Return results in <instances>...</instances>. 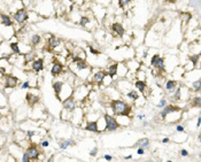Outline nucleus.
Wrapping results in <instances>:
<instances>
[{
  "label": "nucleus",
  "instance_id": "nucleus-48",
  "mask_svg": "<svg viewBox=\"0 0 201 162\" xmlns=\"http://www.w3.org/2000/svg\"><path fill=\"white\" fill-rule=\"evenodd\" d=\"M169 142V138H163L162 139V143H168Z\"/></svg>",
  "mask_w": 201,
  "mask_h": 162
},
{
  "label": "nucleus",
  "instance_id": "nucleus-44",
  "mask_svg": "<svg viewBox=\"0 0 201 162\" xmlns=\"http://www.w3.org/2000/svg\"><path fill=\"white\" fill-rule=\"evenodd\" d=\"M144 153H145V151H144V148L138 147V149H137V154H139V155H143Z\"/></svg>",
  "mask_w": 201,
  "mask_h": 162
},
{
  "label": "nucleus",
  "instance_id": "nucleus-37",
  "mask_svg": "<svg viewBox=\"0 0 201 162\" xmlns=\"http://www.w3.org/2000/svg\"><path fill=\"white\" fill-rule=\"evenodd\" d=\"M166 105H167V100H166V99H161L156 107H158V108H163Z\"/></svg>",
  "mask_w": 201,
  "mask_h": 162
},
{
  "label": "nucleus",
  "instance_id": "nucleus-17",
  "mask_svg": "<svg viewBox=\"0 0 201 162\" xmlns=\"http://www.w3.org/2000/svg\"><path fill=\"white\" fill-rule=\"evenodd\" d=\"M63 84H64V82H62V81L53 82V85L52 86H53V90H54V93H55V95H57V98L59 97L60 92H61V90H62Z\"/></svg>",
  "mask_w": 201,
  "mask_h": 162
},
{
  "label": "nucleus",
  "instance_id": "nucleus-28",
  "mask_svg": "<svg viewBox=\"0 0 201 162\" xmlns=\"http://www.w3.org/2000/svg\"><path fill=\"white\" fill-rule=\"evenodd\" d=\"M126 95H128V98H129V99H132L133 101L138 100V98H139L138 92H136V91H130Z\"/></svg>",
  "mask_w": 201,
  "mask_h": 162
},
{
  "label": "nucleus",
  "instance_id": "nucleus-20",
  "mask_svg": "<svg viewBox=\"0 0 201 162\" xmlns=\"http://www.w3.org/2000/svg\"><path fill=\"white\" fill-rule=\"evenodd\" d=\"M9 48L12 50L13 54H15V55H21L22 54L19 43H9Z\"/></svg>",
  "mask_w": 201,
  "mask_h": 162
},
{
  "label": "nucleus",
  "instance_id": "nucleus-38",
  "mask_svg": "<svg viewBox=\"0 0 201 162\" xmlns=\"http://www.w3.org/2000/svg\"><path fill=\"white\" fill-rule=\"evenodd\" d=\"M21 161L22 162H29L30 161V157L28 156V154H27V153H24L23 155H22V157H21Z\"/></svg>",
  "mask_w": 201,
  "mask_h": 162
},
{
  "label": "nucleus",
  "instance_id": "nucleus-51",
  "mask_svg": "<svg viewBox=\"0 0 201 162\" xmlns=\"http://www.w3.org/2000/svg\"><path fill=\"white\" fill-rule=\"evenodd\" d=\"M15 1H22V0H15Z\"/></svg>",
  "mask_w": 201,
  "mask_h": 162
},
{
  "label": "nucleus",
  "instance_id": "nucleus-41",
  "mask_svg": "<svg viewBox=\"0 0 201 162\" xmlns=\"http://www.w3.org/2000/svg\"><path fill=\"white\" fill-rule=\"evenodd\" d=\"M90 51H91L92 54H94V55H99V51H97V50H94V48L92 47V46H90Z\"/></svg>",
  "mask_w": 201,
  "mask_h": 162
},
{
  "label": "nucleus",
  "instance_id": "nucleus-31",
  "mask_svg": "<svg viewBox=\"0 0 201 162\" xmlns=\"http://www.w3.org/2000/svg\"><path fill=\"white\" fill-rule=\"evenodd\" d=\"M192 89L196 91V92H199V91H200V79H196V82L192 83Z\"/></svg>",
  "mask_w": 201,
  "mask_h": 162
},
{
  "label": "nucleus",
  "instance_id": "nucleus-12",
  "mask_svg": "<svg viewBox=\"0 0 201 162\" xmlns=\"http://www.w3.org/2000/svg\"><path fill=\"white\" fill-rule=\"evenodd\" d=\"M62 70H63L62 63H60V62H54L52 64V68H51V75L54 77H57V76H59V75H61Z\"/></svg>",
  "mask_w": 201,
  "mask_h": 162
},
{
  "label": "nucleus",
  "instance_id": "nucleus-35",
  "mask_svg": "<svg viewBox=\"0 0 201 162\" xmlns=\"http://www.w3.org/2000/svg\"><path fill=\"white\" fill-rule=\"evenodd\" d=\"M181 17H182V20H185V21H190V19H191L192 16L190 13H182L181 14Z\"/></svg>",
  "mask_w": 201,
  "mask_h": 162
},
{
  "label": "nucleus",
  "instance_id": "nucleus-14",
  "mask_svg": "<svg viewBox=\"0 0 201 162\" xmlns=\"http://www.w3.org/2000/svg\"><path fill=\"white\" fill-rule=\"evenodd\" d=\"M25 100H27L29 106H35L36 104H38L39 102V97L34 94L32 92H29V93H27V95H25Z\"/></svg>",
  "mask_w": 201,
  "mask_h": 162
},
{
  "label": "nucleus",
  "instance_id": "nucleus-5",
  "mask_svg": "<svg viewBox=\"0 0 201 162\" xmlns=\"http://www.w3.org/2000/svg\"><path fill=\"white\" fill-rule=\"evenodd\" d=\"M19 84V78L13 75H5L4 79V86L5 89H14Z\"/></svg>",
  "mask_w": 201,
  "mask_h": 162
},
{
  "label": "nucleus",
  "instance_id": "nucleus-27",
  "mask_svg": "<svg viewBox=\"0 0 201 162\" xmlns=\"http://www.w3.org/2000/svg\"><path fill=\"white\" fill-rule=\"evenodd\" d=\"M7 106V97L2 93V91H0V107H5Z\"/></svg>",
  "mask_w": 201,
  "mask_h": 162
},
{
  "label": "nucleus",
  "instance_id": "nucleus-10",
  "mask_svg": "<svg viewBox=\"0 0 201 162\" xmlns=\"http://www.w3.org/2000/svg\"><path fill=\"white\" fill-rule=\"evenodd\" d=\"M0 22L5 28H12V25H13V19L8 14H5V13L0 14Z\"/></svg>",
  "mask_w": 201,
  "mask_h": 162
},
{
  "label": "nucleus",
  "instance_id": "nucleus-39",
  "mask_svg": "<svg viewBox=\"0 0 201 162\" xmlns=\"http://www.w3.org/2000/svg\"><path fill=\"white\" fill-rule=\"evenodd\" d=\"M40 145H42V147L46 148V147L49 146V142H48V140H43V142L40 143Z\"/></svg>",
  "mask_w": 201,
  "mask_h": 162
},
{
  "label": "nucleus",
  "instance_id": "nucleus-32",
  "mask_svg": "<svg viewBox=\"0 0 201 162\" xmlns=\"http://www.w3.org/2000/svg\"><path fill=\"white\" fill-rule=\"evenodd\" d=\"M90 21H91V20L89 19L87 16H82L81 20H79V24L84 27V25H86V24H89V23H90Z\"/></svg>",
  "mask_w": 201,
  "mask_h": 162
},
{
  "label": "nucleus",
  "instance_id": "nucleus-23",
  "mask_svg": "<svg viewBox=\"0 0 201 162\" xmlns=\"http://www.w3.org/2000/svg\"><path fill=\"white\" fill-rule=\"evenodd\" d=\"M23 59H24V62H25V63H28V62H32L35 60V53L34 52L23 53Z\"/></svg>",
  "mask_w": 201,
  "mask_h": 162
},
{
  "label": "nucleus",
  "instance_id": "nucleus-3",
  "mask_svg": "<svg viewBox=\"0 0 201 162\" xmlns=\"http://www.w3.org/2000/svg\"><path fill=\"white\" fill-rule=\"evenodd\" d=\"M105 129L108 131H115L120 128V124L116 121V119H114L113 116H110L109 114L105 115Z\"/></svg>",
  "mask_w": 201,
  "mask_h": 162
},
{
  "label": "nucleus",
  "instance_id": "nucleus-47",
  "mask_svg": "<svg viewBox=\"0 0 201 162\" xmlns=\"http://www.w3.org/2000/svg\"><path fill=\"white\" fill-rule=\"evenodd\" d=\"M200 117H199V119H198V122H196V127H198V128H199V127H200Z\"/></svg>",
  "mask_w": 201,
  "mask_h": 162
},
{
  "label": "nucleus",
  "instance_id": "nucleus-49",
  "mask_svg": "<svg viewBox=\"0 0 201 162\" xmlns=\"http://www.w3.org/2000/svg\"><path fill=\"white\" fill-rule=\"evenodd\" d=\"M131 157H132V155H128V156H125L124 159H125V160H130Z\"/></svg>",
  "mask_w": 201,
  "mask_h": 162
},
{
  "label": "nucleus",
  "instance_id": "nucleus-1",
  "mask_svg": "<svg viewBox=\"0 0 201 162\" xmlns=\"http://www.w3.org/2000/svg\"><path fill=\"white\" fill-rule=\"evenodd\" d=\"M110 107L113 109V113L117 116H129L131 114V106H129L125 101L117 99V100H113L110 102Z\"/></svg>",
  "mask_w": 201,
  "mask_h": 162
},
{
  "label": "nucleus",
  "instance_id": "nucleus-24",
  "mask_svg": "<svg viewBox=\"0 0 201 162\" xmlns=\"http://www.w3.org/2000/svg\"><path fill=\"white\" fill-rule=\"evenodd\" d=\"M138 147H141V148H147L149 146V140L147 138H143V139H140V140H138L137 142V144H136Z\"/></svg>",
  "mask_w": 201,
  "mask_h": 162
},
{
  "label": "nucleus",
  "instance_id": "nucleus-21",
  "mask_svg": "<svg viewBox=\"0 0 201 162\" xmlns=\"http://www.w3.org/2000/svg\"><path fill=\"white\" fill-rule=\"evenodd\" d=\"M40 42H42V36H40V35L34 34L31 37H30V43H31L32 46H37V45H39Z\"/></svg>",
  "mask_w": 201,
  "mask_h": 162
},
{
  "label": "nucleus",
  "instance_id": "nucleus-50",
  "mask_svg": "<svg viewBox=\"0 0 201 162\" xmlns=\"http://www.w3.org/2000/svg\"><path fill=\"white\" fill-rule=\"evenodd\" d=\"M146 125H148V122H146V121H145V122H144V127H146Z\"/></svg>",
  "mask_w": 201,
  "mask_h": 162
},
{
  "label": "nucleus",
  "instance_id": "nucleus-43",
  "mask_svg": "<svg viewBox=\"0 0 201 162\" xmlns=\"http://www.w3.org/2000/svg\"><path fill=\"white\" fill-rule=\"evenodd\" d=\"M181 155L182 156H188V152H187L186 149H182L181 151Z\"/></svg>",
  "mask_w": 201,
  "mask_h": 162
},
{
  "label": "nucleus",
  "instance_id": "nucleus-15",
  "mask_svg": "<svg viewBox=\"0 0 201 162\" xmlns=\"http://www.w3.org/2000/svg\"><path fill=\"white\" fill-rule=\"evenodd\" d=\"M111 30H113L119 37H123L125 34L124 28H123V25H122L121 23H114L113 25H111Z\"/></svg>",
  "mask_w": 201,
  "mask_h": 162
},
{
  "label": "nucleus",
  "instance_id": "nucleus-22",
  "mask_svg": "<svg viewBox=\"0 0 201 162\" xmlns=\"http://www.w3.org/2000/svg\"><path fill=\"white\" fill-rule=\"evenodd\" d=\"M176 87H177V82L176 81H172V79H170V81H168L167 83H166V90L169 91V92L174 91Z\"/></svg>",
  "mask_w": 201,
  "mask_h": 162
},
{
  "label": "nucleus",
  "instance_id": "nucleus-25",
  "mask_svg": "<svg viewBox=\"0 0 201 162\" xmlns=\"http://www.w3.org/2000/svg\"><path fill=\"white\" fill-rule=\"evenodd\" d=\"M134 86L138 89L139 92H141V93H144V91H145V89H146V86H147V84L145 83L144 81H137L136 83H134Z\"/></svg>",
  "mask_w": 201,
  "mask_h": 162
},
{
  "label": "nucleus",
  "instance_id": "nucleus-45",
  "mask_svg": "<svg viewBox=\"0 0 201 162\" xmlns=\"http://www.w3.org/2000/svg\"><path fill=\"white\" fill-rule=\"evenodd\" d=\"M104 157H105V160H107V161H111V160H113V156H111L110 154H106Z\"/></svg>",
  "mask_w": 201,
  "mask_h": 162
},
{
  "label": "nucleus",
  "instance_id": "nucleus-16",
  "mask_svg": "<svg viewBox=\"0 0 201 162\" xmlns=\"http://www.w3.org/2000/svg\"><path fill=\"white\" fill-rule=\"evenodd\" d=\"M85 130L91 131V132H100V129L98 127V122L97 121H90V122H87Z\"/></svg>",
  "mask_w": 201,
  "mask_h": 162
},
{
  "label": "nucleus",
  "instance_id": "nucleus-36",
  "mask_svg": "<svg viewBox=\"0 0 201 162\" xmlns=\"http://www.w3.org/2000/svg\"><path fill=\"white\" fill-rule=\"evenodd\" d=\"M29 87H30V83H29V81H25L21 84V90H25V89H29Z\"/></svg>",
  "mask_w": 201,
  "mask_h": 162
},
{
  "label": "nucleus",
  "instance_id": "nucleus-30",
  "mask_svg": "<svg viewBox=\"0 0 201 162\" xmlns=\"http://www.w3.org/2000/svg\"><path fill=\"white\" fill-rule=\"evenodd\" d=\"M192 106H196V107H200L201 106V99L199 95H196V98L192 99Z\"/></svg>",
  "mask_w": 201,
  "mask_h": 162
},
{
  "label": "nucleus",
  "instance_id": "nucleus-34",
  "mask_svg": "<svg viewBox=\"0 0 201 162\" xmlns=\"http://www.w3.org/2000/svg\"><path fill=\"white\" fill-rule=\"evenodd\" d=\"M172 99H174V100H176V101L181 99V87H178L177 90H176L175 94L172 95Z\"/></svg>",
  "mask_w": 201,
  "mask_h": 162
},
{
  "label": "nucleus",
  "instance_id": "nucleus-19",
  "mask_svg": "<svg viewBox=\"0 0 201 162\" xmlns=\"http://www.w3.org/2000/svg\"><path fill=\"white\" fill-rule=\"evenodd\" d=\"M119 72V64L117 63H114V64H110L109 68H108V72H106L107 74V76H109L110 78H113V77L117 74Z\"/></svg>",
  "mask_w": 201,
  "mask_h": 162
},
{
  "label": "nucleus",
  "instance_id": "nucleus-4",
  "mask_svg": "<svg viewBox=\"0 0 201 162\" xmlns=\"http://www.w3.org/2000/svg\"><path fill=\"white\" fill-rule=\"evenodd\" d=\"M151 64H152V67L158 68V69H160L161 72H164V70H166L164 59L160 57L159 54H154L153 57H152V60H151Z\"/></svg>",
  "mask_w": 201,
  "mask_h": 162
},
{
  "label": "nucleus",
  "instance_id": "nucleus-46",
  "mask_svg": "<svg viewBox=\"0 0 201 162\" xmlns=\"http://www.w3.org/2000/svg\"><path fill=\"white\" fill-rule=\"evenodd\" d=\"M137 117H138V120H143L144 117H145V116H144L143 114H140V115H138V116H137Z\"/></svg>",
  "mask_w": 201,
  "mask_h": 162
},
{
  "label": "nucleus",
  "instance_id": "nucleus-9",
  "mask_svg": "<svg viewBox=\"0 0 201 162\" xmlns=\"http://www.w3.org/2000/svg\"><path fill=\"white\" fill-rule=\"evenodd\" d=\"M31 69L34 70L35 72H39L44 70V60L42 57H38V59H35L34 61L31 62Z\"/></svg>",
  "mask_w": 201,
  "mask_h": 162
},
{
  "label": "nucleus",
  "instance_id": "nucleus-29",
  "mask_svg": "<svg viewBox=\"0 0 201 162\" xmlns=\"http://www.w3.org/2000/svg\"><path fill=\"white\" fill-rule=\"evenodd\" d=\"M199 59H200V55H199V54H193V55H190V60H191V62L193 63V67L198 64Z\"/></svg>",
  "mask_w": 201,
  "mask_h": 162
},
{
  "label": "nucleus",
  "instance_id": "nucleus-13",
  "mask_svg": "<svg viewBox=\"0 0 201 162\" xmlns=\"http://www.w3.org/2000/svg\"><path fill=\"white\" fill-rule=\"evenodd\" d=\"M47 45H48V48L55 50V48H57L61 45V39L55 37V36H51L47 40Z\"/></svg>",
  "mask_w": 201,
  "mask_h": 162
},
{
  "label": "nucleus",
  "instance_id": "nucleus-8",
  "mask_svg": "<svg viewBox=\"0 0 201 162\" xmlns=\"http://www.w3.org/2000/svg\"><path fill=\"white\" fill-rule=\"evenodd\" d=\"M25 153L28 154V156L30 157V160H37L39 156V149L37 147V145H31L25 149Z\"/></svg>",
  "mask_w": 201,
  "mask_h": 162
},
{
  "label": "nucleus",
  "instance_id": "nucleus-7",
  "mask_svg": "<svg viewBox=\"0 0 201 162\" xmlns=\"http://www.w3.org/2000/svg\"><path fill=\"white\" fill-rule=\"evenodd\" d=\"M179 108H178L177 106H174V105H166L164 107L162 108V110L160 112V116H161V119L162 120H166L169 114H171V113H176V112H179Z\"/></svg>",
  "mask_w": 201,
  "mask_h": 162
},
{
  "label": "nucleus",
  "instance_id": "nucleus-40",
  "mask_svg": "<svg viewBox=\"0 0 201 162\" xmlns=\"http://www.w3.org/2000/svg\"><path fill=\"white\" fill-rule=\"evenodd\" d=\"M97 153H98V147H94L91 152H90V155H91V156H96Z\"/></svg>",
  "mask_w": 201,
  "mask_h": 162
},
{
  "label": "nucleus",
  "instance_id": "nucleus-42",
  "mask_svg": "<svg viewBox=\"0 0 201 162\" xmlns=\"http://www.w3.org/2000/svg\"><path fill=\"white\" fill-rule=\"evenodd\" d=\"M176 130H177L178 132H184V130H185V129H184V127H183V125H177Z\"/></svg>",
  "mask_w": 201,
  "mask_h": 162
},
{
  "label": "nucleus",
  "instance_id": "nucleus-11",
  "mask_svg": "<svg viewBox=\"0 0 201 162\" xmlns=\"http://www.w3.org/2000/svg\"><path fill=\"white\" fill-rule=\"evenodd\" d=\"M107 76V74L105 72H102V70H99V72H97L93 76L91 77V81L94 83V84H101L104 79H105V77Z\"/></svg>",
  "mask_w": 201,
  "mask_h": 162
},
{
  "label": "nucleus",
  "instance_id": "nucleus-26",
  "mask_svg": "<svg viewBox=\"0 0 201 162\" xmlns=\"http://www.w3.org/2000/svg\"><path fill=\"white\" fill-rule=\"evenodd\" d=\"M72 144H74V140H72V139L63 140V142L60 143V148H61V149H66V148H68L70 145H72Z\"/></svg>",
  "mask_w": 201,
  "mask_h": 162
},
{
  "label": "nucleus",
  "instance_id": "nucleus-2",
  "mask_svg": "<svg viewBox=\"0 0 201 162\" xmlns=\"http://www.w3.org/2000/svg\"><path fill=\"white\" fill-rule=\"evenodd\" d=\"M13 20L17 24H23L27 21H29V12L24 7H21L19 9H16L13 14Z\"/></svg>",
  "mask_w": 201,
  "mask_h": 162
},
{
  "label": "nucleus",
  "instance_id": "nucleus-6",
  "mask_svg": "<svg viewBox=\"0 0 201 162\" xmlns=\"http://www.w3.org/2000/svg\"><path fill=\"white\" fill-rule=\"evenodd\" d=\"M62 102H63V109H66L68 113H72L74 110L76 109V99L72 95L68 97L67 99H64Z\"/></svg>",
  "mask_w": 201,
  "mask_h": 162
},
{
  "label": "nucleus",
  "instance_id": "nucleus-18",
  "mask_svg": "<svg viewBox=\"0 0 201 162\" xmlns=\"http://www.w3.org/2000/svg\"><path fill=\"white\" fill-rule=\"evenodd\" d=\"M74 64H75V68H76L77 70H85V69H89V64L86 63L85 60H78V61L74 62Z\"/></svg>",
  "mask_w": 201,
  "mask_h": 162
},
{
  "label": "nucleus",
  "instance_id": "nucleus-33",
  "mask_svg": "<svg viewBox=\"0 0 201 162\" xmlns=\"http://www.w3.org/2000/svg\"><path fill=\"white\" fill-rule=\"evenodd\" d=\"M131 2V0H119V6L121 8H124L125 6H128Z\"/></svg>",
  "mask_w": 201,
  "mask_h": 162
}]
</instances>
